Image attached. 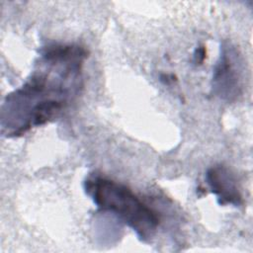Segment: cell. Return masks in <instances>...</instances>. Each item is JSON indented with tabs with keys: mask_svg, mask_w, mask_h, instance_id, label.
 Returning <instances> with one entry per match:
<instances>
[{
	"mask_svg": "<svg viewBox=\"0 0 253 253\" xmlns=\"http://www.w3.org/2000/svg\"><path fill=\"white\" fill-rule=\"evenodd\" d=\"M86 55V50L75 44L45 47L27 81L5 98L2 132L8 137L18 136L56 119L81 88Z\"/></svg>",
	"mask_w": 253,
	"mask_h": 253,
	"instance_id": "1",
	"label": "cell"
},
{
	"mask_svg": "<svg viewBox=\"0 0 253 253\" xmlns=\"http://www.w3.org/2000/svg\"><path fill=\"white\" fill-rule=\"evenodd\" d=\"M83 186L99 210L115 214L141 241L151 240L157 231L159 217L130 189L100 175L88 176Z\"/></svg>",
	"mask_w": 253,
	"mask_h": 253,
	"instance_id": "2",
	"label": "cell"
},
{
	"mask_svg": "<svg viewBox=\"0 0 253 253\" xmlns=\"http://www.w3.org/2000/svg\"><path fill=\"white\" fill-rule=\"evenodd\" d=\"M211 89L221 100L231 102L242 91L241 63L239 55L231 45H222L219 58L213 68Z\"/></svg>",
	"mask_w": 253,
	"mask_h": 253,
	"instance_id": "3",
	"label": "cell"
},
{
	"mask_svg": "<svg viewBox=\"0 0 253 253\" xmlns=\"http://www.w3.org/2000/svg\"><path fill=\"white\" fill-rule=\"evenodd\" d=\"M206 181L220 206L239 207L243 204L237 180L226 166L214 165L209 168Z\"/></svg>",
	"mask_w": 253,
	"mask_h": 253,
	"instance_id": "4",
	"label": "cell"
},
{
	"mask_svg": "<svg viewBox=\"0 0 253 253\" xmlns=\"http://www.w3.org/2000/svg\"><path fill=\"white\" fill-rule=\"evenodd\" d=\"M206 55V50H205V47L204 46H200L196 49V52L194 54V60L196 63H202L205 59V56Z\"/></svg>",
	"mask_w": 253,
	"mask_h": 253,
	"instance_id": "5",
	"label": "cell"
}]
</instances>
